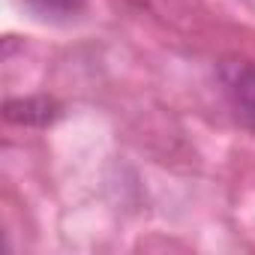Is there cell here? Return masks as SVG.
<instances>
[{"label": "cell", "instance_id": "7a4b0ae2", "mask_svg": "<svg viewBox=\"0 0 255 255\" xmlns=\"http://www.w3.org/2000/svg\"><path fill=\"white\" fill-rule=\"evenodd\" d=\"M228 93L249 126H255V66H240L228 81Z\"/></svg>", "mask_w": 255, "mask_h": 255}, {"label": "cell", "instance_id": "3957f363", "mask_svg": "<svg viewBox=\"0 0 255 255\" xmlns=\"http://www.w3.org/2000/svg\"><path fill=\"white\" fill-rule=\"evenodd\" d=\"M33 3L42 12H51V15H72L81 0H33Z\"/></svg>", "mask_w": 255, "mask_h": 255}, {"label": "cell", "instance_id": "6da1fadb", "mask_svg": "<svg viewBox=\"0 0 255 255\" xmlns=\"http://www.w3.org/2000/svg\"><path fill=\"white\" fill-rule=\"evenodd\" d=\"M3 117L15 126H33V129H45L60 117V105L51 96H18L6 99Z\"/></svg>", "mask_w": 255, "mask_h": 255}]
</instances>
